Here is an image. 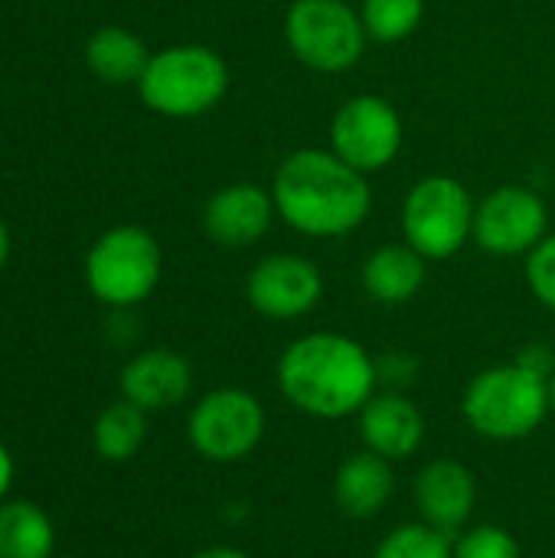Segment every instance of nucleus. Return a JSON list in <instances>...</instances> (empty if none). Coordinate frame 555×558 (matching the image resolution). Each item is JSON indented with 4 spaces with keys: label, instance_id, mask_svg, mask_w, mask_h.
<instances>
[{
    "label": "nucleus",
    "instance_id": "f257e3e1",
    "mask_svg": "<svg viewBox=\"0 0 555 558\" xmlns=\"http://www.w3.org/2000/svg\"><path fill=\"white\" fill-rule=\"evenodd\" d=\"M275 383L285 402L321 422L360 415L379 389L376 356H370L360 340L334 330H314L291 340L278 356Z\"/></svg>",
    "mask_w": 555,
    "mask_h": 558
},
{
    "label": "nucleus",
    "instance_id": "f03ea898",
    "mask_svg": "<svg viewBox=\"0 0 555 558\" xmlns=\"http://www.w3.org/2000/svg\"><path fill=\"white\" fill-rule=\"evenodd\" d=\"M272 199L278 219L307 239H343L357 232L373 209L366 173L343 163L330 147L288 154L275 170Z\"/></svg>",
    "mask_w": 555,
    "mask_h": 558
},
{
    "label": "nucleus",
    "instance_id": "7ed1b4c3",
    "mask_svg": "<svg viewBox=\"0 0 555 558\" xmlns=\"http://www.w3.org/2000/svg\"><path fill=\"white\" fill-rule=\"evenodd\" d=\"M550 412V379L517 360L481 369L461 396L468 428L500 445L530 438Z\"/></svg>",
    "mask_w": 555,
    "mask_h": 558
},
{
    "label": "nucleus",
    "instance_id": "20e7f679",
    "mask_svg": "<svg viewBox=\"0 0 555 558\" xmlns=\"http://www.w3.org/2000/svg\"><path fill=\"white\" fill-rule=\"evenodd\" d=\"M229 92L226 59L203 43H180L150 52L137 78L141 101L164 118H200L213 111Z\"/></svg>",
    "mask_w": 555,
    "mask_h": 558
},
{
    "label": "nucleus",
    "instance_id": "39448f33",
    "mask_svg": "<svg viewBox=\"0 0 555 558\" xmlns=\"http://www.w3.org/2000/svg\"><path fill=\"white\" fill-rule=\"evenodd\" d=\"M164 271L157 239L141 226L101 232L85 255V288L111 311H131L154 294Z\"/></svg>",
    "mask_w": 555,
    "mask_h": 558
},
{
    "label": "nucleus",
    "instance_id": "423d86ee",
    "mask_svg": "<svg viewBox=\"0 0 555 558\" xmlns=\"http://www.w3.org/2000/svg\"><path fill=\"white\" fill-rule=\"evenodd\" d=\"M474 209L468 186L448 173L422 177L402 203V235L429 262L458 255L474 239Z\"/></svg>",
    "mask_w": 555,
    "mask_h": 558
},
{
    "label": "nucleus",
    "instance_id": "0eeeda50",
    "mask_svg": "<svg viewBox=\"0 0 555 558\" xmlns=\"http://www.w3.org/2000/svg\"><path fill=\"white\" fill-rule=\"evenodd\" d=\"M285 39L301 65L337 75L363 59L370 36L360 10L347 0H294L285 16Z\"/></svg>",
    "mask_w": 555,
    "mask_h": 558
},
{
    "label": "nucleus",
    "instance_id": "6e6552de",
    "mask_svg": "<svg viewBox=\"0 0 555 558\" xmlns=\"http://www.w3.org/2000/svg\"><path fill=\"white\" fill-rule=\"evenodd\" d=\"M268 432V415L258 396L239 386H222L206 392L186 418L190 448L209 464L245 461Z\"/></svg>",
    "mask_w": 555,
    "mask_h": 558
},
{
    "label": "nucleus",
    "instance_id": "1a4fd4ad",
    "mask_svg": "<svg viewBox=\"0 0 555 558\" xmlns=\"http://www.w3.org/2000/svg\"><path fill=\"white\" fill-rule=\"evenodd\" d=\"M330 150L360 173L386 170L402 150V118L383 95L347 98L330 121Z\"/></svg>",
    "mask_w": 555,
    "mask_h": 558
},
{
    "label": "nucleus",
    "instance_id": "9d476101",
    "mask_svg": "<svg viewBox=\"0 0 555 558\" xmlns=\"http://www.w3.org/2000/svg\"><path fill=\"white\" fill-rule=\"evenodd\" d=\"M550 235V213L540 193L527 186H500L474 209V242L497 258L530 255Z\"/></svg>",
    "mask_w": 555,
    "mask_h": 558
},
{
    "label": "nucleus",
    "instance_id": "9b49d317",
    "mask_svg": "<svg viewBox=\"0 0 555 558\" xmlns=\"http://www.w3.org/2000/svg\"><path fill=\"white\" fill-rule=\"evenodd\" d=\"M245 298L265 320H301L321 304L324 275L304 255L275 252L249 271Z\"/></svg>",
    "mask_w": 555,
    "mask_h": 558
},
{
    "label": "nucleus",
    "instance_id": "f8f14e48",
    "mask_svg": "<svg viewBox=\"0 0 555 558\" xmlns=\"http://www.w3.org/2000/svg\"><path fill=\"white\" fill-rule=\"evenodd\" d=\"M412 504L422 523L455 539L464 526H471L478 507V477L455 458H435L415 474Z\"/></svg>",
    "mask_w": 555,
    "mask_h": 558
},
{
    "label": "nucleus",
    "instance_id": "ddd939ff",
    "mask_svg": "<svg viewBox=\"0 0 555 558\" xmlns=\"http://www.w3.org/2000/svg\"><path fill=\"white\" fill-rule=\"evenodd\" d=\"M278 209L272 190L258 183H229L216 190L203 206V229L216 245L226 248H249L262 242L272 229Z\"/></svg>",
    "mask_w": 555,
    "mask_h": 558
},
{
    "label": "nucleus",
    "instance_id": "4468645a",
    "mask_svg": "<svg viewBox=\"0 0 555 558\" xmlns=\"http://www.w3.org/2000/svg\"><path fill=\"white\" fill-rule=\"evenodd\" d=\"M360 441L366 451L399 464L425 445V415L402 392H376L357 415Z\"/></svg>",
    "mask_w": 555,
    "mask_h": 558
},
{
    "label": "nucleus",
    "instance_id": "2eb2a0df",
    "mask_svg": "<svg viewBox=\"0 0 555 558\" xmlns=\"http://www.w3.org/2000/svg\"><path fill=\"white\" fill-rule=\"evenodd\" d=\"M118 386H121V399L134 402L147 415L167 412V409L186 402V396L193 389V366L177 350L154 347V350L131 356L121 366Z\"/></svg>",
    "mask_w": 555,
    "mask_h": 558
},
{
    "label": "nucleus",
    "instance_id": "dca6fc26",
    "mask_svg": "<svg viewBox=\"0 0 555 558\" xmlns=\"http://www.w3.org/2000/svg\"><path fill=\"white\" fill-rule=\"evenodd\" d=\"M393 494H396L393 461L366 448L350 454L334 474V504L350 520H376L389 507Z\"/></svg>",
    "mask_w": 555,
    "mask_h": 558
},
{
    "label": "nucleus",
    "instance_id": "f3484780",
    "mask_svg": "<svg viewBox=\"0 0 555 558\" xmlns=\"http://www.w3.org/2000/svg\"><path fill=\"white\" fill-rule=\"evenodd\" d=\"M429 278V258H422L409 242L402 245H379L373 255H366L360 268L363 291L379 304H409Z\"/></svg>",
    "mask_w": 555,
    "mask_h": 558
},
{
    "label": "nucleus",
    "instance_id": "a211bd4d",
    "mask_svg": "<svg viewBox=\"0 0 555 558\" xmlns=\"http://www.w3.org/2000/svg\"><path fill=\"white\" fill-rule=\"evenodd\" d=\"M147 46L128 26H101L85 43V65L105 85H137L147 69Z\"/></svg>",
    "mask_w": 555,
    "mask_h": 558
},
{
    "label": "nucleus",
    "instance_id": "6ab92c4d",
    "mask_svg": "<svg viewBox=\"0 0 555 558\" xmlns=\"http://www.w3.org/2000/svg\"><path fill=\"white\" fill-rule=\"evenodd\" d=\"M56 530L49 513L33 500L0 504V558H52Z\"/></svg>",
    "mask_w": 555,
    "mask_h": 558
},
{
    "label": "nucleus",
    "instance_id": "aec40b11",
    "mask_svg": "<svg viewBox=\"0 0 555 558\" xmlns=\"http://www.w3.org/2000/svg\"><path fill=\"white\" fill-rule=\"evenodd\" d=\"M147 441V412L137 409L134 402L121 399L111 402L92 428V445L101 461L108 464H124L131 461Z\"/></svg>",
    "mask_w": 555,
    "mask_h": 558
},
{
    "label": "nucleus",
    "instance_id": "412c9836",
    "mask_svg": "<svg viewBox=\"0 0 555 558\" xmlns=\"http://www.w3.org/2000/svg\"><path fill=\"white\" fill-rule=\"evenodd\" d=\"M425 16V0H360V20L370 39L402 43Z\"/></svg>",
    "mask_w": 555,
    "mask_h": 558
},
{
    "label": "nucleus",
    "instance_id": "4be33fe9",
    "mask_svg": "<svg viewBox=\"0 0 555 558\" xmlns=\"http://www.w3.org/2000/svg\"><path fill=\"white\" fill-rule=\"evenodd\" d=\"M373 558H455V553H451V536L415 520L389 530L379 539Z\"/></svg>",
    "mask_w": 555,
    "mask_h": 558
},
{
    "label": "nucleus",
    "instance_id": "5701e85b",
    "mask_svg": "<svg viewBox=\"0 0 555 558\" xmlns=\"http://www.w3.org/2000/svg\"><path fill=\"white\" fill-rule=\"evenodd\" d=\"M451 553H455V558H523L517 536L504 526H494V523L464 526L451 539Z\"/></svg>",
    "mask_w": 555,
    "mask_h": 558
},
{
    "label": "nucleus",
    "instance_id": "b1692460",
    "mask_svg": "<svg viewBox=\"0 0 555 558\" xmlns=\"http://www.w3.org/2000/svg\"><path fill=\"white\" fill-rule=\"evenodd\" d=\"M527 284L533 298L555 314V232L527 255Z\"/></svg>",
    "mask_w": 555,
    "mask_h": 558
},
{
    "label": "nucleus",
    "instance_id": "393cba45",
    "mask_svg": "<svg viewBox=\"0 0 555 558\" xmlns=\"http://www.w3.org/2000/svg\"><path fill=\"white\" fill-rule=\"evenodd\" d=\"M415 369L419 363L406 353H386V356H376V376H379V386H386L389 392H402L412 379H415Z\"/></svg>",
    "mask_w": 555,
    "mask_h": 558
},
{
    "label": "nucleus",
    "instance_id": "a878e982",
    "mask_svg": "<svg viewBox=\"0 0 555 558\" xmlns=\"http://www.w3.org/2000/svg\"><path fill=\"white\" fill-rule=\"evenodd\" d=\"M517 363H523L527 369L540 373V376H553L555 373V347L550 343H530L517 353Z\"/></svg>",
    "mask_w": 555,
    "mask_h": 558
},
{
    "label": "nucleus",
    "instance_id": "bb28decb",
    "mask_svg": "<svg viewBox=\"0 0 555 558\" xmlns=\"http://www.w3.org/2000/svg\"><path fill=\"white\" fill-rule=\"evenodd\" d=\"M10 484H13V458H10L7 445L0 441V504H3V497L10 490Z\"/></svg>",
    "mask_w": 555,
    "mask_h": 558
},
{
    "label": "nucleus",
    "instance_id": "cd10ccee",
    "mask_svg": "<svg viewBox=\"0 0 555 558\" xmlns=\"http://www.w3.org/2000/svg\"><path fill=\"white\" fill-rule=\"evenodd\" d=\"M190 558H252V556H249V553H242V549H232V546H206V549L193 553Z\"/></svg>",
    "mask_w": 555,
    "mask_h": 558
},
{
    "label": "nucleus",
    "instance_id": "c85d7f7f",
    "mask_svg": "<svg viewBox=\"0 0 555 558\" xmlns=\"http://www.w3.org/2000/svg\"><path fill=\"white\" fill-rule=\"evenodd\" d=\"M7 258H10V232H7V226L0 219V268L7 265Z\"/></svg>",
    "mask_w": 555,
    "mask_h": 558
},
{
    "label": "nucleus",
    "instance_id": "c756f323",
    "mask_svg": "<svg viewBox=\"0 0 555 558\" xmlns=\"http://www.w3.org/2000/svg\"><path fill=\"white\" fill-rule=\"evenodd\" d=\"M550 409L555 412V373L550 376Z\"/></svg>",
    "mask_w": 555,
    "mask_h": 558
},
{
    "label": "nucleus",
    "instance_id": "7c9ffc66",
    "mask_svg": "<svg viewBox=\"0 0 555 558\" xmlns=\"http://www.w3.org/2000/svg\"><path fill=\"white\" fill-rule=\"evenodd\" d=\"M59 558H72V556H59Z\"/></svg>",
    "mask_w": 555,
    "mask_h": 558
}]
</instances>
